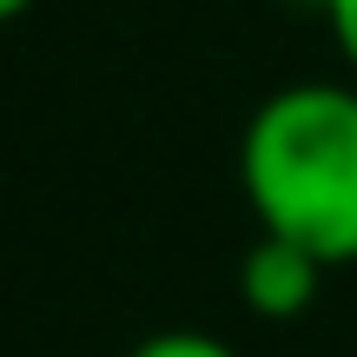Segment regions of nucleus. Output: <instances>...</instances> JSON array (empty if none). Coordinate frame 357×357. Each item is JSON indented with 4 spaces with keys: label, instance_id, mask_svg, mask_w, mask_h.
I'll list each match as a JSON object with an SVG mask.
<instances>
[{
    "label": "nucleus",
    "instance_id": "1",
    "mask_svg": "<svg viewBox=\"0 0 357 357\" xmlns=\"http://www.w3.org/2000/svg\"><path fill=\"white\" fill-rule=\"evenodd\" d=\"M238 178L258 231L305 245L331 271L357 265V86H278L238 139Z\"/></svg>",
    "mask_w": 357,
    "mask_h": 357
},
{
    "label": "nucleus",
    "instance_id": "2",
    "mask_svg": "<svg viewBox=\"0 0 357 357\" xmlns=\"http://www.w3.org/2000/svg\"><path fill=\"white\" fill-rule=\"evenodd\" d=\"M324 271L331 265L311 258L305 245L278 238V231H258V245L238 258V298H245V311H258V318L291 324V318H305V311L318 305Z\"/></svg>",
    "mask_w": 357,
    "mask_h": 357
},
{
    "label": "nucleus",
    "instance_id": "3",
    "mask_svg": "<svg viewBox=\"0 0 357 357\" xmlns=\"http://www.w3.org/2000/svg\"><path fill=\"white\" fill-rule=\"evenodd\" d=\"M132 357H238V351L212 331H153L146 344H132Z\"/></svg>",
    "mask_w": 357,
    "mask_h": 357
},
{
    "label": "nucleus",
    "instance_id": "4",
    "mask_svg": "<svg viewBox=\"0 0 357 357\" xmlns=\"http://www.w3.org/2000/svg\"><path fill=\"white\" fill-rule=\"evenodd\" d=\"M331 40H337V53L351 60V73H357V0H331Z\"/></svg>",
    "mask_w": 357,
    "mask_h": 357
},
{
    "label": "nucleus",
    "instance_id": "5",
    "mask_svg": "<svg viewBox=\"0 0 357 357\" xmlns=\"http://www.w3.org/2000/svg\"><path fill=\"white\" fill-rule=\"evenodd\" d=\"M26 7H33V0H0V20H20Z\"/></svg>",
    "mask_w": 357,
    "mask_h": 357
},
{
    "label": "nucleus",
    "instance_id": "6",
    "mask_svg": "<svg viewBox=\"0 0 357 357\" xmlns=\"http://www.w3.org/2000/svg\"><path fill=\"white\" fill-rule=\"evenodd\" d=\"M291 7H318V13H331V0H291Z\"/></svg>",
    "mask_w": 357,
    "mask_h": 357
}]
</instances>
